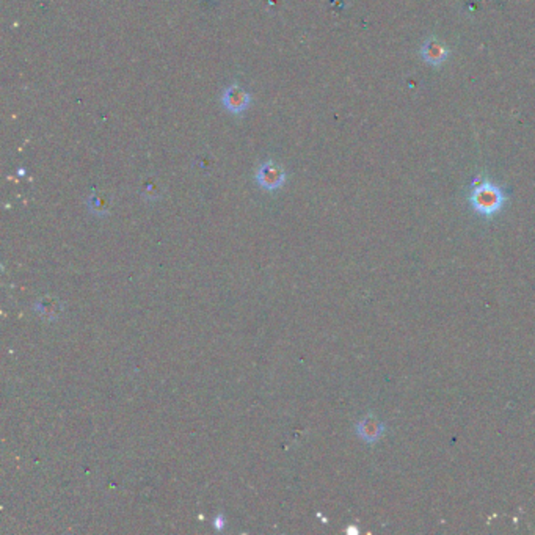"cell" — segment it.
I'll list each match as a JSON object with an SVG mask.
<instances>
[{
    "label": "cell",
    "mask_w": 535,
    "mask_h": 535,
    "mask_svg": "<svg viewBox=\"0 0 535 535\" xmlns=\"http://www.w3.org/2000/svg\"><path fill=\"white\" fill-rule=\"evenodd\" d=\"M507 201V195L502 188L492 183V180L484 179L480 183L472 185V190L470 195V202L472 209L477 214L484 217H493L504 207Z\"/></svg>",
    "instance_id": "6da1fadb"
},
{
    "label": "cell",
    "mask_w": 535,
    "mask_h": 535,
    "mask_svg": "<svg viewBox=\"0 0 535 535\" xmlns=\"http://www.w3.org/2000/svg\"><path fill=\"white\" fill-rule=\"evenodd\" d=\"M256 183L269 192L278 190L286 183V171L283 170L281 165L267 161L259 165L258 171H256Z\"/></svg>",
    "instance_id": "7a4b0ae2"
},
{
    "label": "cell",
    "mask_w": 535,
    "mask_h": 535,
    "mask_svg": "<svg viewBox=\"0 0 535 535\" xmlns=\"http://www.w3.org/2000/svg\"><path fill=\"white\" fill-rule=\"evenodd\" d=\"M222 101L226 110L234 113V115H240V113L247 112L248 107H250L252 96L239 85H231L223 92Z\"/></svg>",
    "instance_id": "3957f363"
},
{
    "label": "cell",
    "mask_w": 535,
    "mask_h": 535,
    "mask_svg": "<svg viewBox=\"0 0 535 535\" xmlns=\"http://www.w3.org/2000/svg\"><path fill=\"white\" fill-rule=\"evenodd\" d=\"M357 433L363 441L374 444L379 441L385 433V426L380 419H377L374 414H367L357 424Z\"/></svg>",
    "instance_id": "277c9868"
},
{
    "label": "cell",
    "mask_w": 535,
    "mask_h": 535,
    "mask_svg": "<svg viewBox=\"0 0 535 535\" xmlns=\"http://www.w3.org/2000/svg\"><path fill=\"white\" fill-rule=\"evenodd\" d=\"M421 55H423L424 62L432 66H440L448 60L449 50L448 48H444V44L440 43L435 38H431V40L424 41L423 48H421Z\"/></svg>",
    "instance_id": "5b68a950"
},
{
    "label": "cell",
    "mask_w": 535,
    "mask_h": 535,
    "mask_svg": "<svg viewBox=\"0 0 535 535\" xmlns=\"http://www.w3.org/2000/svg\"><path fill=\"white\" fill-rule=\"evenodd\" d=\"M35 313L40 315L43 320L54 322L63 313V303L57 297H41L35 303Z\"/></svg>",
    "instance_id": "8992f818"
},
{
    "label": "cell",
    "mask_w": 535,
    "mask_h": 535,
    "mask_svg": "<svg viewBox=\"0 0 535 535\" xmlns=\"http://www.w3.org/2000/svg\"><path fill=\"white\" fill-rule=\"evenodd\" d=\"M214 526L217 527V529H222V527H223V517H222V515H218V517H217Z\"/></svg>",
    "instance_id": "52a82bcc"
}]
</instances>
